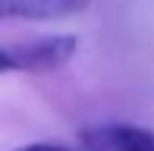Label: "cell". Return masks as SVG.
Returning <instances> with one entry per match:
<instances>
[{
    "label": "cell",
    "mask_w": 154,
    "mask_h": 151,
    "mask_svg": "<svg viewBox=\"0 0 154 151\" xmlns=\"http://www.w3.org/2000/svg\"><path fill=\"white\" fill-rule=\"evenodd\" d=\"M79 51L75 35H41L19 44H3L0 51V66L3 72H57Z\"/></svg>",
    "instance_id": "1"
},
{
    "label": "cell",
    "mask_w": 154,
    "mask_h": 151,
    "mask_svg": "<svg viewBox=\"0 0 154 151\" xmlns=\"http://www.w3.org/2000/svg\"><path fill=\"white\" fill-rule=\"evenodd\" d=\"M85 151H154V129L135 123H97L82 132Z\"/></svg>",
    "instance_id": "2"
},
{
    "label": "cell",
    "mask_w": 154,
    "mask_h": 151,
    "mask_svg": "<svg viewBox=\"0 0 154 151\" xmlns=\"http://www.w3.org/2000/svg\"><path fill=\"white\" fill-rule=\"evenodd\" d=\"M91 0H0L3 19H60L79 13Z\"/></svg>",
    "instance_id": "3"
},
{
    "label": "cell",
    "mask_w": 154,
    "mask_h": 151,
    "mask_svg": "<svg viewBox=\"0 0 154 151\" xmlns=\"http://www.w3.org/2000/svg\"><path fill=\"white\" fill-rule=\"evenodd\" d=\"M13 151H85V148H69V145H60V142H29V145L13 148Z\"/></svg>",
    "instance_id": "4"
}]
</instances>
